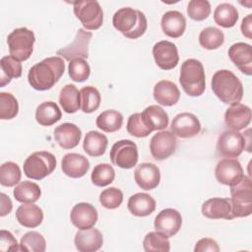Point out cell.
Returning <instances> with one entry per match:
<instances>
[{"label":"cell","mask_w":252,"mask_h":252,"mask_svg":"<svg viewBox=\"0 0 252 252\" xmlns=\"http://www.w3.org/2000/svg\"><path fill=\"white\" fill-rule=\"evenodd\" d=\"M20 244H18L17 239L14 235L5 229H1L0 231V251H18L20 250Z\"/></svg>","instance_id":"cell-48"},{"label":"cell","mask_w":252,"mask_h":252,"mask_svg":"<svg viewBox=\"0 0 252 252\" xmlns=\"http://www.w3.org/2000/svg\"><path fill=\"white\" fill-rule=\"evenodd\" d=\"M195 252H204V251H211V252H219L220 247L217 243L216 240L205 237L197 241L195 247H194Z\"/></svg>","instance_id":"cell-49"},{"label":"cell","mask_w":252,"mask_h":252,"mask_svg":"<svg viewBox=\"0 0 252 252\" xmlns=\"http://www.w3.org/2000/svg\"><path fill=\"white\" fill-rule=\"evenodd\" d=\"M127 206L133 216L147 217L156 210V201L147 193H136L129 198Z\"/></svg>","instance_id":"cell-29"},{"label":"cell","mask_w":252,"mask_h":252,"mask_svg":"<svg viewBox=\"0 0 252 252\" xmlns=\"http://www.w3.org/2000/svg\"><path fill=\"white\" fill-rule=\"evenodd\" d=\"M68 73L73 81L81 83L90 77L91 68L85 59L76 58L70 61L68 65Z\"/></svg>","instance_id":"cell-44"},{"label":"cell","mask_w":252,"mask_h":252,"mask_svg":"<svg viewBox=\"0 0 252 252\" xmlns=\"http://www.w3.org/2000/svg\"><path fill=\"white\" fill-rule=\"evenodd\" d=\"M134 178L141 189L153 190L159 184L160 172L156 164L143 162L136 167L134 171Z\"/></svg>","instance_id":"cell-18"},{"label":"cell","mask_w":252,"mask_h":252,"mask_svg":"<svg viewBox=\"0 0 252 252\" xmlns=\"http://www.w3.org/2000/svg\"><path fill=\"white\" fill-rule=\"evenodd\" d=\"M112 24L118 32L131 39L142 36L148 27L145 14L130 7L117 10L113 15Z\"/></svg>","instance_id":"cell-3"},{"label":"cell","mask_w":252,"mask_h":252,"mask_svg":"<svg viewBox=\"0 0 252 252\" xmlns=\"http://www.w3.org/2000/svg\"><path fill=\"white\" fill-rule=\"evenodd\" d=\"M176 144V137L171 131H160L152 137L150 141V151L155 159L163 160L173 155Z\"/></svg>","instance_id":"cell-13"},{"label":"cell","mask_w":252,"mask_h":252,"mask_svg":"<svg viewBox=\"0 0 252 252\" xmlns=\"http://www.w3.org/2000/svg\"><path fill=\"white\" fill-rule=\"evenodd\" d=\"M59 103L66 113H75L81 108L80 92L72 84L65 85L59 94Z\"/></svg>","instance_id":"cell-32"},{"label":"cell","mask_w":252,"mask_h":252,"mask_svg":"<svg viewBox=\"0 0 252 252\" xmlns=\"http://www.w3.org/2000/svg\"><path fill=\"white\" fill-rule=\"evenodd\" d=\"M246 139L240 132L230 129L223 131L217 141V153L226 158L239 157L246 148Z\"/></svg>","instance_id":"cell-9"},{"label":"cell","mask_w":252,"mask_h":252,"mask_svg":"<svg viewBox=\"0 0 252 252\" xmlns=\"http://www.w3.org/2000/svg\"><path fill=\"white\" fill-rule=\"evenodd\" d=\"M35 36L32 31L27 28L15 29L7 37L9 52L18 61L30 58L33 50Z\"/></svg>","instance_id":"cell-7"},{"label":"cell","mask_w":252,"mask_h":252,"mask_svg":"<svg viewBox=\"0 0 252 252\" xmlns=\"http://www.w3.org/2000/svg\"><path fill=\"white\" fill-rule=\"evenodd\" d=\"M107 138L97 131H90L86 134L83 149L91 157H100L105 153L107 148Z\"/></svg>","instance_id":"cell-31"},{"label":"cell","mask_w":252,"mask_h":252,"mask_svg":"<svg viewBox=\"0 0 252 252\" xmlns=\"http://www.w3.org/2000/svg\"><path fill=\"white\" fill-rule=\"evenodd\" d=\"M163 33L169 37H180L186 29V19L178 11H167L161 17L160 22Z\"/></svg>","instance_id":"cell-25"},{"label":"cell","mask_w":252,"mask_h":252,"mask_svg":"<svg viewBox=\"0 0 252 252\" xmlns=\"http://www.w3.org/2000/svg\"><path fill=\"white\" fill-rule=\"evenodd\" d=\"M214 20L222 28H232L238 20V11L229 3H221L215 9Z\"/></svg>","instance_id":"cell-35"},{"label":"cell","mask_w":252,"mask_h":252,"mask_svg":"<svg viewBox=\"0 0 252 252\" xmlns=\"http://www.w3.org/2000/svg\"><path fill=\"white\" fill-rule=\"evenodd\" d=\"M202 214L212 220H232L231 204L228 198H211L202 205Z\"/></svg>","instance_id":"cell-21"},{"label":"cell","mask_w":252,"mask_h":252,"mask_svg":"<svg viewBox=\"0 0 252 252\" xmlns=\"http://www.w3.org/2000/svg\"><path fill=\"white\" fill-rule=\"evenodd\" d=\"M93 33L84 29L77 31L74 40L65 47L57 50V55H60L67 61L76 58L87 59L89 56V44L91 42Z\"/></svg>","instance_id":"cell-12"},{"label":"cell","mask_w":252,"mask_h":252,"mask_svg":"<svg viewBox=\"0 0 252 252\" xmlns=\"http://www.w3.org/2000/svg\"><path fill=\"white\" fill-rule=\"evenodd\" d=\"M154 98L161 105L172 106L178 102L180 92L173 82L161 80L154 87Z\"/></svg>","instance_id":"cell-26"},{"label":"cell","mask_w":252,"mask_h":252,"mask_svg":"<svg viewBox=\"0 0 252 252\" xmlns=\"http://www.w3.org/2000/svg\"><path fill=\"white\" fill-rule=\"evenodd\" d=\"M56 167V158L53 154L40 151L30 155L24 162V173L27 177L41 180L51 174Z\"/></svg>","instance_id":"cell-6"},{"label":"cell","mask_w":252,"mask_h":252,"mask_svg":"<svg viewBox=\"0 0 252 252\" xmlns=\"http://www.w3.org/2000/svg\"><path fill=\"white\" fill-rule=\"evenodd\" d=\"M64 71L65 63L61 57H47L30 69L28 81L32 89L47 91L59 81Z\"/></svg>","instance_id":"cell-1"},{"label":"cell","mask_w":252,"mask_h":252,"mask_svg":"<svg viewBox=\"0 0 252 252\" xmlns=\"http://www.w3.org/2000/svg\"><path fill=\"white\" fill-rule=\"evenodd\" d=\"M16 219L21 225L33 228L42 222L43 212L33 203H23L16 210Z\"/></svg>","instance_id":"cell-27"},{"label":"cell","mask_w":252,"mask_h":252,"mask_svg":"<svg viewBox=\"0 0 252 252\" xmlns=\"http://www.w3.org/2000/svg\"><path fill=\"white\" fill-rule=\"evenodd\" d=\"M74 14L85 29L94 31L102 26L103 12L95 0H81L73 3Z\"/></svg>","instance_id":"cell-8"},{"label":"cell","mask_w":252,"mask_h":252,"mask_svg":"<svg viewBox=\"0 0 252 252\" xmlns=\"http://www.w3.org/2000/svg\"><path fill=\"white\" fill-rule=\"evenodd\" d=\"M82 137L81 129L73 123H63L54 129V139L58 145L65 150L78 146Z\"/></svg>","instance_id":"cell-24"},{"label":"cell","mask_w":252,"mask_h":252,"mask_svg":"<svg viewBox=\"0 0 252 252\" xmlns=\"http://www.w3.org/2000/svg\"><path fill=\"white\" fill-rule=\"evenodd\" d=\"M61 117V110L54 101H44L36 107L35 120L39 125L51 126L58 122Z\"/></svg>","instance_id":"cell-30"},{"label":"cell","mask_w":252,"mask_h":252,"mask_svg":"<svg viewBox=\"0 0 252 252\" xmlns=\"http://www.w3.org/2000/svg\"><path fill=\"white\" fill-rule=\"evenodd\" d=\"M170 130L175 137L183 139L193 138L200 133L201 123L193 113L182 112L172 119Z\"/></svg>","instance_id":"cell-14"},{"label":"cell","mask_w":252,"mask_h":252,"mask_svg":"<svg viewBox=\"0 0 252 252\" xmlns=\"http://www.w3.org/2000/svg\"><path fill=\"white\" fill-rule=\"evenodd\" d=\"M127 131L130 135L137 138H145L152 133L144 123L141 113H134L129 116L127 121Z\"/></svg>","instance_id":"cell-47"},{"label":"cell","mask_w":252,"mask_h":252,"mask_svg":"<svg viewBox=\"0 0 252 252\" xmlns=\"http://www.w3.org/2000/svg\"><path fill=\"white\" fill-rule=\"evenodd\" d=\"M74 243L80 252H94L101 248L103 236L96 228L80 229L75 235Z\"/></svg>","instance_id":"cell-20"},{"label":"cell","mask_w":252,"mask_h":252,"mask_svg":"<svg viewBox=\"0 0 252 252\" xmlns=\"http://www.w3.org/2000/svg\"><path fill=\"white\" fill-rule=\"evenodd\" d=\"M97 211L89 203L76 204L70 213L71 222L79 229L92 228L97 221Z\"/></svg>","instance_id":"cell-17"},{"label":"cell","mask_w":252,"mask_h":252,"mask_svg":"<svg viewBox=\"0 0 252 252\" xmlns=\"http://www.w3.org/2000/svg\"><path fill=\"white\" fill-rule=\"evenodd\" d=\"M215 175L217 180L227 186H233L244 178V171L240 162L235 158H222L216 166Z\"/></svg>","instance_id":"cell-11"},{"label":"cell","mask_w":252,"mask_h":252,"mask_svg":"<svg viewBox=\"0 0 252 252\" xmlns=\"http://www.w3.org/2000/svg\"><path fill=\"white\" fill-rule=\"evenodd\" d=\"M224 122L226 126L233 130L245 129L251 122L250 107L242 103L230 105L224 113Z\"/></svg>","instance_id":"cell-22"},{"label":"cell","mask_w":252,"mask_h":252,"mask_svg":"<svg viewBox=\"0 0 252 252\" xmlns=\"http://www.w3.org/2000/svg\"><path fill=\"white\" fill-rule=\"evenodd\" d=\"M115 171L108 163H99L95 165L92 171V182L97 187H105L113 182Z\"/></svg>","instance_id":"cell-41"},{"label":"cell","mask_w":252,"mask_h":252,"mask_svg":"<svg viewBox=\"0 0 252 252\" xmlns=\"http://www.w3.org/2000/svg\"><path fill=\"white\" fill-rule=\"evenodd\" d=\"M13 195L18 202L21 203H34L41 195L39 186L32 181H22L14 189Z\"/></svg>","instance_id":"cell-33"},{"label":"cell","mask_w":252,"mask_h":252,"mask_svg":"<svg viewBox=\"0 0 252 252\" xmlns=\"http://www.w3.org/2000/svg\"><path fill=\"white\" fill-rule=\"evenodd\" d=\"M90 168L89 159L80 154H66L61 161V169L63 173L71 178L83 177Z\"/></svg>","instance_id":"cell-23"},{"label":"cell","mask_w":252,"mask_h":252,"mask_svg":"<svg viewBox=\"0 0 252 252\" xmlns=\"http://www.w3.org/2000/svg\"><path fill=\"white\" fill-rule=\"evenodd\" d=\"M19 103L16 97L10 93H0V119L9 120L17 116Z\"/></svg>","instance_id":"cell-43"},{"label":"cell","mask_w":252,"mask_h":252,"mask_svg":"<svg viewBox=\"0 0 252 252\" xmlns=\"http://www.w3.org/2000/svg\"><path fill=\"white\" fill-rule=\"evenodd\" d=\"M143 247L147 252H168L170 250V242L167 236L156 230L147 233L143 241Z\"/></svg>","instance_id":"cell-39"},{"label":"cell","mask_w":252,"mask_h":252,"mask_svg":"<svg viewBox=\"0 0 252 252\" xmlns=\"http://www.w3.org/2000/svg\"><path fill=\"white\" fill-rule=\"evenodd\" d=\"M99 202L102 207L113 210L118 208L123 202V193L116 187L104 189L99 195Z\"/></svg>","instance_id":"cell-46"},{"label":"cell","mask_w":252,"mask_h":252,"mask_svg":"<svg viewBox=\"0 0 252 252\" xmlns=\"http://www.w3.org/2000/svg\"><path fill=\"white\" fill-rule=\"evenodd\" d=\"M212 90L223 103L234 105L243 97V86L240 80L229 70H219L212 78Z\"/></svg>","instance_id":"cell-2"},{"label":"cell","mask_w":252,"mask_h":252,"mask_svg":"<svg viewBox=\"0 0 252 252\" xmlns=\"http://www.w3.org/2000/svg\"><path fill=\"white\" fill-rule=\"evenodd\" d=\"M109 157L113 165L130 169L137 164L139 159L137 145L131 140H120L113 144Z\"/></svg>","instance_id":"cell-10"},{"label":"cell","mask_w":252,"mask_h":252,"mask_svg":"<svg viewBox=\"0 0 252 252\" xmlns=\"http://www.w3.org/2000/svg\"><path fill=\"white\" fill-rule=\"evenodd\" d=\"M223 32L215 27L205 28L199 34V43L202 47L208 50L218 49L223 44Z\"/></svg>","instance_id":"cell-37"},{"label":"cell","mask_w":252,"mask_h":252,"mask_svg":"<svg viewBox=\"0 0 252 252\" xmlns=\"http://www.w3.org/2000/svg\"><path fill=\"white\" fill-rule=\"evenodd\" d=\"M252 15L249 14L247 15L241 23V32L244 36H246L247 38H251L252 37Z\"/></svg>","instance_id":"cell-50"},{"label":"cell","mask_w":252,"mask_h":252,"mask_svg":"<svg viewBox=\"0 0 252 252\" xmlns=\"http://www.w3.org/2000/svg\"><path fill=\"white\" fill-rule=\"evenodd\" d=\"M231 214L234 218H245L252 214V184L247 176L237 183L230 186Z\"/></svg>","instance_id":"cell-5"},{"label":"cell","mask_w":252,"mask_h":252,"mask_svg":"<svg viewBox=\"0 0 252 252\" xmlns=\"http://www.w3.org/2000/svg\"><path fill=\"white\" fill-rule=\"evenodd\" d=\"M228 56L232 63L245 75L252 74V47L245 42H236L228 49Z\"/></svg>","instance_id":"cell-19"},{"label":"cell","mask_w":252,"mask_h":252,"mask_svg":"<svg viewBox=\"0 0 252 252\" xmlns=\"http://www.w3.org/2000/svg\"><path fill=\"white\" fill-rule=\"evenodd\" d=\"M81 109L85 113H92L95 111L100 104V94L93 86H87L80 90Z\"/></svg>","instance_id":"cell-38"},{"label":"cell","mask_w":252,"mask_h":252,"mask_svg":"<svg viewBox=\"0 0 252 252\" xmlns=\"http://www.w3.org/2000/svg\"><path fill=\"white\" fill-rule=\"evenodd\" d=\"M46 242L44 237L37 231L25 233L20 241V250L29 252H44Z\"/></svg>","instance_id":"cell-40"},{"label":"cell","mask_w":252,"mask_h":252,"mask_svg":"<svg viewBox=\"0 0 252 252\" xmlns=\"http://www.w3.org/2000/svg\"><path fill=\"white\" fill-rule=\"evenodd\" d=\"M142 119L146 126L153 132L156 130H163L168 126V115L158 105L153 104L144 109L141 113Z\"/></svg>","instance_id":"cell-28"},{"label":"cell","mask_w":252,"mask_h":252,"mask_svg":"<svg viewBox=\"0 0 252 252\" xmlns=\"http://www.w3.org/2000/svg\"><path fill=\"white\" fill-rule=\"evenodd\" d=\"M179 82L188 95L200 96L203 94L206 88L203 64L193 58L185 60L181 65Z\"/></svg>","instance_id":"cell-4"},{"label":"cell","mask_w":252,"mask_h":252,"mask_svg":"<svg viewBox=\"0 0 252 252\" xmlns=\"http://www.w3.org/2000/svg\"><path fill=\"white\" fill-rule=\"evenodd\" d=\"M21 169L13 161H6L0 167V183L6 187H13L21 180Z\"/></svg>","instance_id":"cell-42"},{"label":"cell","mask_w":252,"mask_h":252,"mask_svg":"<svg viewBox=\"0 0 252 252\" xmlns=\"http://www.w3.org/2000/svg\"><path fill=\"white\" fill-rule=\"evenodd\" d=\"M187 14L194 21H204L211 14V4L207 0H191L187 6Z\"/></svg>","instance_id":"cell-45"},{"label":"cell","mask_w":252,"mask_h":252,"mask_svg":"<svg viewBox=\"0 0 252 252\" xmlns=\"http://www.w3.org/2000/svg\"><path fill=\"white\" fill-rule=\"evenodd\" d=\"M1 66V76H0V85L4 87L9 84L12 79L20 78L22 76V65L20 61L16 60L11 55L4 56L0 60Z\"/></svg>","instance_id":"cell-36"},{"label":"cell","mask_w":252,"mask_h":252,"mask_svg":"<svg viewBox=\"0 0 252 252\" xmlns=\"http://www.w3.org/2000/svg\"><path fill=\"white\" fill-rule=\"evenodd\" d=\"M1 197V211H0V217H5L8 215L13 208V204L11 199L4 193L0 194Z\"/></svg>","instance_id":"cell-51"},{"label":"cell","mask_w":252,"mask_h":252,"mask_svg":"<svg viewBox=\"0 0 252 252\" xmlns=\"http://www.w3.org/2000/svg\"><path fill=\"white\" fill-rule=\"evenodd\" d=\"M96 126L107 133L118 131L123 124L122 114L114 109H108L101 112L95 120Z\"/></svg>","instance_id":"cell-34"},{"label":"cell","mask_w":252,"mask_h":252,"mask_svg":"<svg viewBox=\"0 0 252 252\" xmlns=\"http://www.w3.org/2000/svg\"><path fill=\"white\" fill-rule=\"evenodd\" d=\"M182 224L181 214L171 208L161 210L155 219V228L157 231L164 234L167 237L175 235Z\"/></svg>","instance_id":"cell-16"},{"label":"cell","mask_w":252,"mask_h":252,"mask_svg":"<svg viewBox=\"0 0 252 252\" xmlns=\"http://www.w3.org/2000/svg\"><path fill=\"white\" fill-rule=\"evenodd\" d=\"M155 62L162 70H171L175 68L179 61L177 47L174 43L167 40H160L153 47Z\"/></svg>","instance_id":"cell-15"}]
</instances>
